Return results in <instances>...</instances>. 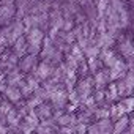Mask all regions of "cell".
<instances>
[{"instance_id": "52a82bcc", "label": "cell", "mask_w": 134, "mask_h": 134, "mask_svg": "<svg viewBox=\"0 0 134 134\" xmlns=\"http://www.w3.org/2000/svg\"><path fill=\"white\" fill-rule=\"evenodd\" d=\"M123 115H126L125 114V110L118 106V104H115V106H110V120L112 121H117V120H120Z\"/></svg>"}, {"instance_id": "30bf717a", "label": "cell", "mask_w": 134, "mask_h": 134, "mask_svg": "<svg viewBox=\"0 0 134 134\" xmlns=\"http://www.w3.org/2000/svg\"><path fill=\"white\" fill-rule=\"evenodd\" d=\"M87 134H103V132H101V129H99V126L96 123H92L87 128Z\"/></svg>"}, {"instance_id": "3957f363", "label": "cell", "mask_w": 134, "mask_h": 134, "mask_svg": "<svg viewBox=\"0 0 134 134\" xmlns=\"http://www.w3.org/2000/svg\"><path fill=\"white\" fill-rule=\"evenodd\" d=\"M128 128H129V117L128 115H123L120 120L114 121V132H117V134H121Z\"/></svg>"}, {"instance_id": "e0dca14e", "label": "cell", "mask_w": 134, "mask_h": 134, "mask_svg": "<svg viewBox=\"0 0 134 134\" xmlns=\"http://www.w3.org/2000/svg\"><path fill=\"white\" fill-rule=\"evenodd\" d=\"M76 134H79V132H76Z\"/></svg>"}, {"instance_id": "8992f818", "label": "cell", "mask_w": 134, "mask_h": 134, "mask_svg": "<svg viewBox=\"0 0 134 134\" xmlns=\"http://www.w3.org/2000/svg\"><path fill=\"white\" fill-rule=\"evenodd\" d=\"M103 118H110V106H101L95 112V120H103Z\"/></svg>"}, {"instance_id": "2e32d148", "label": "cell", "mask_w": 134, "mask_h": 134, "mask_svg": "<svg viewBox=\"0 0 134 134\" xmlns=\"http://www.w3.org/2000/svg\"><path fill=\"white\" fill-rule=\"evenodd\" d=\"M110 134H117V132H110Z\"/></svg>"}, {"instance_id": "9a60e30c", "label": "cell", "mask_w": 134, "mask_h": 134, "mask_svg": "<svg viewBox=\"0 0 134 134\" xmlns=\"http://www.w3.org/2000/svg\"><path fill=\"white\" fill-rule=\"evenodd\" d=\"M129 128H134V114L129 117Z\"/></svg>"}, {"instance_id": "6da1fadb", "label": "cell", "mask_w": 134, "mask_h": 134, "mask_svg": "<svg viewBox=\"0 0 134 134\" xmlns=\"http://www.w3.org/2000/svg\"><path fill=\"white\" fill-rule=\"evenodd\" d=\"M35 114H36V117L40 118V121H43V120H47V118H52V114H54V110H52V107L49 106V104H40L36 109H35Z\"/></svg>"}, {"instance_id": "4fadbf2b", "label": "cell", "mask_w": 134, "mask_h": 134, "mask_svg": "<svg viewBox=\"0 0 134 134\" xmlns=\"http://www.w3.org/2000/svg\"><path fill=\"white\" fill-rule=\"evenodd\" d=\"M106 82H107V77L106 76H98V84L99 85H104Z\"/></svg>"}, {"instance_id": "ba28073f", "label": "cell", "mask_w": 134, "mask_h": 134, "mask_svg": "<svg viewBox=\"0 0 134 134\" xmlns=\"http://www.w3.org/2000/svg\"><path fill=\"white\" fill-rule=\"evenodd\" d=\"M52 101H54V107L55 109H63L66 106V96L63 93H57L52 96Z\"/></svg>"}, {"instance_id": "5bb4252c", "label": "cell", "mask_w": 134, "mask_h": 134, "mask_svg": "<svg viewBox=\"0 0 134 134\" xmlns=\"http://www.w3.org/2000/svg\"><path fill=\"white\" fill-rule=\"evenodd\" d=\"M121 134H134V128H128L126 131H123Z\"/></svg>"}, {"instance_id": "277c9868", "label": "cell", "mask_w": 134, "mask_h": 134, "mask_svg": "<svg viewBox=\"0 0 134 134\" xmlns=\"http://www.w3.org/2000/svg\"><path fill=\"white\" fill-rule=\"evenodd\" d=\"M96 125L99 126V129H101V132H103V134H110V132H114V121H112L110 118L98 120V121H96Z\"/></svg>"}, {"instance_id": "9c48e42d", "label": "cell", "mask_w": 134, "mask_h": 134, "mask_svg": "<svg viewBox=\"0 0 134 134\" xmlns=\"http://www.w3.org/2000/svg\"><path fill=\"white\" fill-rule=\"evenodd\" d=\"M7 96H8V99L11 101V103H18L19 99H21V96H22V93L18 90V88H7Z\"/></svg>"}, {"instance_id": "8fae6325", "label": "cell", "mask_w": 134, "mask_h": 134, "mask_svg": "<svg viewBox=\"0 0 134 134\" xmlns=\"http://www.w3.org/2000/svg\"><path fill=\"white\" fill-rule=\"evenodd\" d=\"M58 134H76V129L74 126H60Z\"/></svg>"}, {"instance_id": "7a4b0ae2", "label": "cell", "mask_w": 134, "mask_h": 134, "mask_svg": "<svg viewBox=\"0 0 134 134\" xmlns=\"http://www.w3.org/2000/svg\"><path fill=\"white\" fill-rule=\"evenodd\" d=\"M57 123L60 126H76L77 125V115L76 114H63L57 118Z\"/></svg>"}, {"instance_id": "7c38bea8", "label": "cell", "mask_w": 134, "mask_h": 134, "mask_svg": "<svg viewBox=\"0 0 134 134\" xmlns=\"http://www.w3.org/2000/svg\"><path fill=\"white\" fill-rule=\"evenodd\" d=\"M115 98H117V90L112 87V88H110V92L107 90V99H109V103H110V101H114Z\"/></svg>"}, {"instance_id": "5b68a950", "label": "cell", "mask_w": 134, "mask_h": 134, "mask_svg": "<svg viewBox=\"0 0 134 134\" xmlns=\"http://www.w3.org/2000/svg\"><path fill=\"white\" fill-rule=\"evenodd\" d=\"M118 106L125 110V114H131V112H134V98L132 96H128V98L121 99L118 103Z\"/></svg>"}]
</instances>
